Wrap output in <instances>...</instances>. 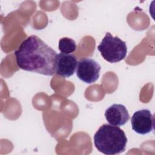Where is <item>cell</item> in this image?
<instances>
[{"label":"cell","mask_w":155,"mask_h":155,"mask_svg":"<svg viewBox=\"0 0 155 155\" xmlns=\"http://www.w3.org/2000/svg\"><path fill=\"white\" fill-rule=\"evenodd\" d=\"M57 54L56 51L36 35L27 37L15 51L16 64L21 69L46 76L56 73Z\"/></svg>","instance_id":"1"},{"label":"cell","mask_w":155,"mask_h":155,"mask_svg":"<svg viewBox=\"0 0 155 155\" xmlns=\"http://www.w3.org/2000/svg\"><path fill=\"white\" fill-rule=\"evenodd\" d=\"M93 139L97 150L107 155L124 152L127 143L125 132L118 126L111 124L101 125L94 134Z\"/></svg>","instance_id":"2"},{"label":"cell","mask_w":155,"mask_h":155,"mask_svg":"<svg viewBox=\"0 0 155 155\" xmlns=\"http://www.w3.org/2000/svg\"><path fill=\"white\" fill-rule=\"evenodd\" d=\"M97 50L105 60L110 63H116L123 60L127 56V47L125 42L117 36L114 37L107 32Z\"/></svg>","instance_id":"3"},{"label":"cell","mask_w":155,"mask_h":155,"mask_svg":"<svg viewBox=\"0 0 155 155\" xmlns=\"http://www.w3.org/2000/svg\"><path fill=\"white\" fill-rule=\"evenodd\" d=\"M100 70L101 66L95 60L85 58L78 62L76 73L80 80L87 84H92L98 79Z\"/></svg>","instance_id":"4"},{"label":"cell","mask_w":155,"mask_h":155,"mask_svg":"<svg viewBox=\"0 0 155 155\" xmlns=\"http://www.w3.org/2000/svg\"><path fill=\"white\" fill-rule=\"evenodd\" d=\"M131 124L134 131L139 134H146L154 130V117L149 110L142 109L133 114Z\"/></svg>","instance_id":"5"},{"label":"cell","mask_w":155,"mask_h":155,"mask_svg":"<svg viewBox=\"0 0 155 155\" xmlns=\"http://www.w3.org/2000/svg\"><path fill=\"white\" fill-rule=\"evenodd\" d=\"M77 64L78 61L74 54L60 53L56 57V73L64 78H69L74 74Z\"/></svg>","instance_id":"6"},{"label":"cell","mask_w":155,"mask_h":155,"mask_svg":"<svg viewBox=\"0 0 155 155\" xmlns=\"http://www.w3.org/2000/svg\"><path fill=\"white\" fill-rule=\"evenodd\" d=\"M105 117L111 125L122 126L130 119V115L126 107L119 104H114L110 106L105 112Z\"/></svg>","instance_id":"7"},{"label":"cell","mask_w":155,"mask_h":155,"mask_svg":"<svg viewBox=\"0 0 155 155\" xmlns=\"http://www.w3.org/2000/svg\"><path fill=\"white\" fill-rule=\"evenodd\" d=\"M58 48L61 53L70 54L75 51L76 50V44L73 39L65 37L59 39Z\"/></svg>","instance_id":"8"}]
</instances>
